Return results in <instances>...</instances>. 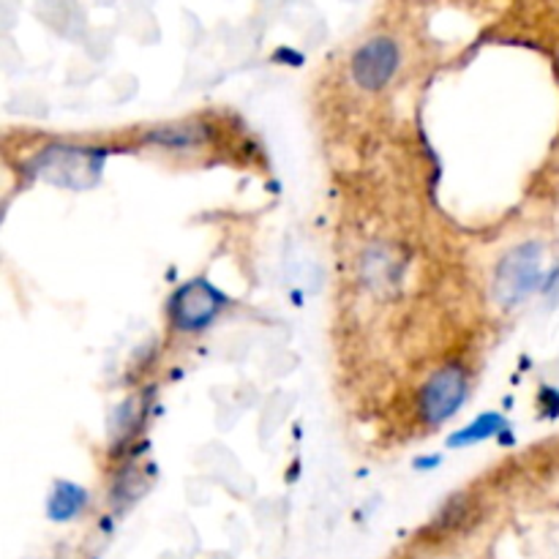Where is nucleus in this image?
Wrapping results in <instances>:
<instances>
[{
	"mask_svg": "<svg viewBox=\"0 0 559 559\" xmlns=\"http://www.w3.org/2000/svg\"><path fill=\"white\" fill-rule=\"evenodd\" d=\"M107 153L102 147L49 145L31 162V173L66 189H87L98 180Z\"/></svg>",
	"mask_w": 559,
	"mask_h": 559,
	"instance_id": "f257e3e1",
	"label": "nucleus"
},
{
	"mask_svg": "<svg viewBox=\"0 0 559 559\" xmlns=\"http://www.w3.org/2000/svg\"><path fill=\"white\" fill-rule=\"evenodd\" d=\"M544 249L540 243H522L508 251L497 265L495 295L502 306H519L540 287Z\"/></svg>",
	"mask_w": 559,
	"mask_h": 559,
	"instance_id": "f03ea898",
	"label": "nucleus"
},
{
	"mask_svg": "<svg viewBox=\"0 0 559 559\" xmlns=\"http://www.w3.org/2000/svg\"><path fill=\"white\" fill-rule=\"evenodd\" d=\"M224 306H227L224 293H218L205 278H191V282L180 284L169 298V320H173L175 331H205L222 314Z\"/></svg>",
	"mask_w": 559,
	"mask_h": 559,
	"instance_id": "7ed1b4c3",
	"label": "nucleus"
},
{
	"mask_svg": "<svg viewBox=\"0 0 559 559\" xmlns=\"http://www.w3.org/2000/svg\"><path fill=\"white\" fill-rule=\"evenodd\" d=\"M467 399V377L462 366H445L426 382L420 393V413L424 420L431 426H440L451 420L462 409Z\"/></svg>",
	"mask_w": 559,
	"mask_h": 559,
	"instance_id": "20e7f679",
	"label": "nucleus"
},
{
	"mask_svg": "<svg viewBox=\"0 0 559 559\" xmlns=\"http://www.w3.org/2000/svg\"><path fill=\"white\" fill-rule=\"evenodd\" d=\"M399 69V47L393 38L377 36L353 55V80L364 91H380Z\"/></svg>",
	"mask_w": 559,
	"mask_h": 559,
	"instance_id": "39448f33",
	"label": "nucleus"
},
{
	"mask_svg": "<svg viewBox=\"0 0 559 559\" xmlns=\"http://www.w3.org/2000/svg\"><path fill=\"white\" fill-rule=\"evenodd\" d=\"M85 508L87 491L82 489V486L69 484V480H58V484L52 486V495H49L47 500V516L52 519V522H71V519L80 516Z\"/></svg>",
	"mask_w": 559,
	"mask_h": 559,
	"instance_id": "423d86ee",
	"label": "nucleus"
},
{
	"mask_svg": "<svg viewBox=\"0 0 559 559\" xmlns=\"http://www.w3.org/2000/svg\"><path fill=\"white\" fill-rule=\"evenodd\" d=\"M502 431H506V418H502L500 413H484L480 418H475L467 429H462L456 437H451L448 445L467 448V445H475V442L491 440V437L502 435Z\"/></svg>",
	"mask_w": 559,
	"mask_h": 559,
	"instance_id": "0eeeda50",
	"label": "nucleus"
},
{
	"mask_svg": "<svg viewBox=\"0 0 559 559\" xmlns=\"http://www.w3.org/2000/svg\"><path fill=\"white\" fill-rule=\"evenodd\" d=\"M147 140L167 147H189V145H197V142H202V134L194 129H183V126H178V129L156 131V134H151Z\"/></svg>",
	"mask_w": 559,
	"mask_h": 559,
	"instance_id": "6e6552de",
	"label": "nucleus"
}]
</instances>
